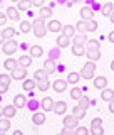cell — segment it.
<instances>
[{"instance_id":"cell-1","label":"cell","mask_w":114,"mask_h":135,"mask_svg":"<svg viewBox=\"0 0 114 135\" xmlns=\"http://www.w3.org/2000/svg\"><path fill=\"white\" fill-rule=\"evenodd\" d=\"M32 31H34V34H35V37H44L45 34L49 32L47 24H45V19L37 17V19L34 20V24H32Z\"/></svg>"},{"instance_id":"cell-2","label":"cell","mask_w":114,"mask_h":135,"mask_svg":"<svg viewBox=\"0 0 114 135\" xmlns=\"http://www.w3.org/2000/svg\"><path fill=\"white\" fill-rule=\"evenodd\" d=\"M94 74H96V61H87L86 64L82 66V69H81V76L84 79H92L94 78Z\"/></svg>"},{"instance_id":"cell-3","label":"cell","mask_w":114,"mask_h":135,"mask_svg":"<svg viewBox=\"0 0 114 135\" xmlns=\"http://www.w3.org/2000/svg\"><path fill=\"white\" fill-rule=\"evenodd\" d=\"M17 47H19L17 41H14V39H7L5 42H3V46H2V51H3V54H8V56H12V54H15Z\"/></svg>"},{"instance_id":"cell-4","label":"cell","mask_w":114,"mask_h":135,"mask_svg":"<svg viewBox=\"0 0 114 135\" xmlns=\"http://www.w3.org/2000/svg\"><path fill=\"white\" fill-rule=\"evenodd\" d=\"M62 123H64V127H69V128H75V127L79 125V118L74 115H66L64 120H62Z\"/></svg>"},{"instance_id":"cell-5","label":"cell","mask_w":114,"mask_h":135,"mask_svg":"<svg viewBox=\"0 0 114 135\" xmlns=\"http://www.w3.org/2000/svg\"><path fill=\"white\" fill-rule=\"evenodd\" d=\"M54 105H56V101H54L50 96H44L40 101V108L44 110V112H52L54 110Z\"/></svg>"},{"instance_id":"cell-6","label":"cell","mask_w":114,"mask_h":135,"mask_svg":"<svg viewBox=\"0 0 114 135\" xmlns=\"http://www.w3.org/2000/svg\"><path fill=\"white\" fill-rule=\"evenodd\" d=\"M57 64H56V61H54V57H49V59H45V62H44V69L47 71L49 74H54L57 71Z\"/></svg>"},{"instance_id":"cell-7","label":"cell","mask_w":114,"mask_h":135,"mask_svg":"<svg viewBox=\"0 0 114 135\" xmlns=\"http://www.w3.org/2000/svg\"><path fill=\"white\" fill-rule=\"evenodd\" d=\"M67 84H69L67 79H57V81L52 83V88H54V91H57V93H64L66 88H67Z\"/></svg>"},{"instance_id":"cell-8","label":"cell","mask_w":114,"mask_h":135,"mask_svg":"<svg viewBox=\"0 0 114 135\" xmlns=\"http://www.w3.org/2000/svg\"><path fill=\"white\" fill-rule=\"evenodd\" d=\"M32 122H34V125H44L45 123V112L44 110L42 112H34Z\"/></svg>"},{"instance_id":"cell-9","label":"cell","mask_w":114,"mask_h":135,"mask_svg":"<svg viewBox=\"0 0 114 135\" xmlns=\"http://www.w3.org/2000/svg\"><path fill=\"white\" fill-rule=\"evenodd\" d=\"M79 14H81V19L82 20H91L92 15H94V8L89 7V5H86V7L81 8V12H79Z\"/></svg>"},{"instance_id":"cell-10","label":"cell","mask_w":114,"mask_h":135,"mask_svg":"<svg viewBox=\"0 0 114 135\" xmlns=\"http://www.w3.org/2000/svg\"><path fill=\"white\" fill-rule=\"evenodd\" d=\"M94 88L102 91L104 88H107V78L106 76H96L94 78Z\"/></svg>"},{"instance_id":"cell-11","label":"cell","mask_w":114,"mask_h":135,"mask_svg":"<svg viewBox=\"0 0 114 135\" xmlns=\"http://www.w3.org/2000/svg\"><path fill=\"white\" fill-rule=\"evenodd\" d=\"M25 74H27V68H15L14 71H12V78L14 79H25Z\"/></svg>"},{"instance_id":"cell-12","label":"cell","mask_w":114,"mask_h":135,"mask_svg":"<svg viewBox=\"0 0 114 135\" xmlns=\"http://www.w3.org/2000/svg\"><path fill=\"white\" fill-rule=\"evenodd\" d=\"M20 64H19V61L17 59H14V57H7L5 61H3V68H5L7 71H14L15 68H19Z\"/></svg>"},{"instance_id":"cell-13","label":"cell","mask_w":114,"mask_h":135,"mask_svg":"<svg viewBox=\"0 0 114 135\" xmlns=\"http://www.w3.org/2000/svg\"><path fill=\"white\" fill-rule=\"evenodd\" d=\"M66 110H67L66 101H56V105H54V113L56 115H66Z\"/></svg>"},{"instance_id":"cell-14","label":"cell","mask_w":114,"mask_h":135,"mask_svg":"<svg viewBox=\"0 0 114 135\" xmlns=\"http://www.w3.org/2000/svg\"><path fill=\"white\" fill-rule=\"evenodd\" d=\"M75 29H77L79 32H84V34H86V32H92V31H91V24H89V20H82V19L77 22Z\"/></svg>"},{"instance_id":"cell-15","label":"cell","mask_w":114,"mask_h":135,"mask_svg":"<svg viewBox=\"0 0 114 135\" xmlns=\"http://www.w3.org/2000/svg\"><path fill=\"white\" fill-rule=\"evenodd\" d=\"M5 12H7L8 19H12V20H14V22H17V20L20 19V14H19L20 10H19V8H17V7H12V5H10V7H8Z\"/></svg>"},{"instance_id":"cell-16","label":"cell","mask_w":114,"mask_h":135,"mask_svg":"<svg viewBox=\"0 0 114 135\" xmlns=\"http://www.w3.org/2000/svg\"><path fill=\"white\" fill-rule=\"evenodd\" d=\"M62 27H64V25H62L61 22H59V20H50V22L47 24V29H49V32H62Z\"/></svg>"},{"instance_id":"cell-17","label":"cell","mask_w":114,"mask_h":135,"mask_svg":"<svg viewBox=\"0 0 114 135\" xmlns=\"http://www.w3.org/2000/svg\"><path fill=\"white\" fill-rule=\"evenodd\" d=\"M32 59L34 57H32L30 52H29V54H22V56L19 57V64L22 66V68H29V66L32 64Z\"/></svg>"},{"instance_id":"cell-18","label":"cell","mask_w":114,"mask_h":135,"mask_svg":"<svg viewBox=\"0 0 114 135\" xmlns=\"http://www.w3.org/2000/svg\"><path fill=\"white\" fill-rule=\"evenodd\" d=\"M17 110H19V108H17L15 105H7V107L2 110V113H3V117H7V118H14L15 113H17Z\"/></svg>"},{"instance_id":"cell-19","label":"cell","mask_w":114,"mask_h":135,"mask_svg":"<svg viewBox=\"0 0 114 135\" xmlns=\"http://www.w3.org/2000/svg\"><path fill=\"white\" fill-rule=\"evenodd\" d=\"M35 86H37V81H35V79H27V78H25L24 83H22V88H24L25 91H29V93H32L34 90H35Z\"/></svg>"},{"instance_id":"cell-20","label":"cell","mask_w":114,"mask_h":135,"mask_svg":"<svg viewBox=\"0 0 114 135\" xmlns=\"http://www.w3.org/2000/svg\"><path fill=\"white\" fill-rule=\"evenodd\" d=\"M72 54H74V56H77V57H81V56H84V54H87L86 46H82V44H72Z\"/></svg>"},{"instance_id":"cell-21","label":"cell","mask_w":114,"mask_h":135,"mask_svg":"<svg viewBox=\"0 0 114 135\" xmlns=\"http://www.w3.org/2000/svg\"><path fill=\"white\" fill-rule=\"evenodd\" d=\"M14 105L17 108H25V107H27V98H25V95H15Z\"/></svg>"},{"instance_id":"cell-22","label":"cell","mask_w":114,"mask_h":135,"mask_svg":"<svg viewBox=\"0 0 114 135\" xmlns=\"http://www.w3.org/2000/svg\"><path fill=\"white\" fill-rule=\"evenodd\" d=\"M99 49H101V42H99V41L92 39V41H87V42H86V51H87V52H92V51H99Z\"/></svg>"},{"instance_id":"cell-23","label":"cell","mask_w":114,"mask_h":135,"mask_svg":"<svg viewBox=\"0 0 114 135\" xmlns=\"http://www.w3.org/2000/svg\"><path fill=\"white\" fill-rule=\"evenodd\" d=\"M89 41L86 37V34L84 32H79V34H75V36L72 37V44H82V46H86V42Z\"/></svg>"},{"instance_id":"cell-24","label":"cell","mask_w":114,"mask_h":135,"mask_svg":"<svg viewBox=\"0 0 114 135\" xmlns=\"http://www.w3.org/2000/svg\"><path fill=\"white\" fill-rule=\"evenodd\" d=\"M30 7H32V0H19V2H17V8H19L20 12L29 10Z\"/></svg>"},{"instance_id":"cell-25","label":"cell","mask_w":114,"mask_h":135,"mask_svg":"<svg viewBox=\"0 0 114 135\" xmlns=\"http://www.w3.org/2000/svg\"><path fill=\"white\" fill-rule=\"evenodd\" d=\"M101 98L109 103V101H112V100H114V91H112V90H109V88H104L102 93H101Z\"/></svg>"},{"instance_id":"cell-26","label":"cell","mask_w":114,"mask_h":135,"mask_svg":"<svg viewBox=\"0 0 114 135\" xmlns=\"http://www.w3.org/2000/svg\"><path fill=\"white\" fill-rule=\"evenodd\" d=\"M69 44H70V37L64 36V34H61V36L57 37V46L59 47H67Z\"/></svg>"},{"instance_id":"cell-27","label":"cell","mask_w":114,"mask_h":135,"mask_svg":"<svg viewBox=\"0 0 114 135\" xmlns=\"http://www.w3.org/2000/svg\"><path fill=\"white\" fill-rule=\"evenodd\" d=\"M47 78H49V73L45 69H37L34 73V79L35 81H42V79H47Z\"/></svg>"},{"instance_id":"cell-28","label":"cell","mask_w":114,"mask_h":135,"mask_svg":"<svg viewBox=\"0 0 114 135\" xmlns=\"http://www.w3.org/2000/svg\"><path fill=\"white\" fill-rule=\"evenodd\" d=\"M10 128V118H7V117H0V133H3V132H7V130Z\"/></svg>"},{"instance_id":"cell-29","label":"cell","mask_w":114,"mask_h":135,"mask_svg":"<svg viewBox=\"0 0 114 135\" xmlns=\"http://www.w3.org/2000/svg\"><path fill=\"white\" fill-rule=\"evenodd\" d=\"M29 52L32 54V57H40L42 54H44V47H42V46H32V47L29 49Z\"/></svg>"},{"instance_id":"cell-30","label":"cell","mask_w":114,"mask_h":135,"mask_svg":"<svg viewBox=\"0 0 114 135\" xmlns=\"http://www.w3.org/2000/svg\"><path fill=\"white\" fill-rule=\"evenodd\" d=\"M81 78H82L81 73H75V71H72V73H69V74H67V81H69L70 84H77Z\"/></svg>"},{"instance_id":"cell-31","label":"cell","mask_w":114,"mask_h":135,"mask_svg":"<svg viewBox=\"0 0 114 135\" xmlns=\"http://www.w3.org/2000/svg\"><path fill=\"white\" fill-rule=\"evenodd\" d=\"M62 34L72 39V37L75 36V27L74 25H64V27H62Z\"/></svg>"},{"instance_id":"cell-32","label":"cell","mask_w":114,"mask_h":135,"mask_svg":"<svg viewBox=\"0 0 114 135\" xmlns=\"http://www.w3.org/2000/svg\"><path fill=\"white\" fill-rule=\"evenodd\" d=\"M39 17H42V19H49V17H52V8H50V7H40Z\"/></svg>"},{"instance_id":"cell-33","label":"cell","mask_w":114,"mask_h":135,"mask_svg":"<svg viewBox=\"0 0 114 135\" xmlns=\"http://www.w3.org/2000/svg\"><path fill=\"white\" fill-rule=\"evenodd\" d=\"M72 113L79 118V120H81V118L86 117V108H82L81 105H77V107H74V108H72Z\"/></svg>"},{"instance_id":"cell-34","label":"cell","mask_w":114,"mask_h":135,"mask_svg":"<svg viewBox=\"0 0 114 135\" xmlns=\"http://www.w3.org/2000/svg\"><path fill=\"white\" fill-rule=\"evenodd\" d=\"M112 10H114L112 2H106V5H102V15L104 17H109V15L112 14Z\"/></svg>"},{"instance_id":"cell-35","label":"cell","mask_w":114,"mask_h":135,"mask_svg":"<svg viewBox=\"0 0 114 135\" xmlns=\"http://www.w3.org/2000/svg\"><path fill=\"white\" fill-rule=\"evenodd\" d=\"M82 90H81V88H72V90H70V98H72V100H81L82 98Z\"/></svg>"},{"instance_id":"cell-36","label":"cell","mask_w":114,"mask_h":135,"mask_svg":"<svg viewBox=\"0 0 114 135\" xmlns=\"http://www.w3.org/2000/svg\"><path fill=\"white\" fill-rule=\"evenodd\" d=\"M37 86H39V90H40V91H47L49 88H50V81H49V78H47V79H42V81H37Z\"/></svg>"},{"instance_id":"cell-37","label":"cell","mask_w":114,"mask_h":135,"mask_svg":"<svg viewBox=\"0 0 114 135\" xmlns=\"http://www.w3.org/2000/svg\"><path fill=\"white\" fill-rule=\"evenodd\" d=\"M3 36H5V39H14L15 29L14 27H5V29H3Z\"/></svg>"},{"instance_id":"cell-38","label":"cell","mask_w":114,"mask_h":135,"mask_svg":"<svg viewBox=\"0 0 114 135\" xmlns=\"http://www.w3.org/2000/svg\"><path fill=\"white\" fill-rule=\"evenodd\" d=\"M20 31H22L24 34L30 32V31H32V24H30V22H27V20H24V22H20Z\"/></svg>"},{"instance_id":"cell-39","label":"cell","mask_w":114,"mask_h":135,"mask_svg":"<svg viewBox=\"0 0 114 135\" xmlns=\"http://www.w3.org/2000/svg\"><path fill=\"white\" fill-rule=\"evenodd\" d=\"M79 105H81L82 108H86V110H87V108H89L91 105H92V101H91L89 98H87V96H82V98L79 100Z\"/></svg>"},{"instance_id":"cell-40","label":"cell","mask_w":114,"mask_h":135,"mask_svg":"<svg viewBox=\"0 0 114 135\" xmlns=\"http://www.w3.org/2000/svg\"><path fill=\"white\" fill-rule=\"evenodd\" d=\"M87 57H89L91 61H97V59L101 57V52H99V51H92V52H87Z\"/></svg>"},{"instance_id":"cell-41","label":"cell","mask_w":114,"mask_h":135,"mask_svg":"<svg viewBox=\"0 0 114 135\" xmlns=\"http://www.w3.org/2000/svg\"><path fill=\"white\" fill-rule=\"evenodd\" d=\"M12 81V76H8V74H0V83H3V84H10Z\"/></svg>"},{"instance_id":"cell-42","label":"cell","mask_w":114,"mask_h":135,"mask_svg":"<svg viewBox=\"0 0 114 135\" xmlns=\"http://www.w3.org/2000/svg\"><path fill=\"white\" fill-rule=\"evenodd\" d=\"M87 133H89V130L86 127H75V135H87Z\"/></svg>"},{"instance_id":"cell-43","label":"cell","mask_w":114,"mask_h":135,"mask_svg":"<svg viewBox=\"0 0 114 135\" xmlns=\"http://www.w3.org/2000/svg\"><path fill=\"white\" fill-rule=\"evenodd\" d=\"M75 133V128H69V127H64V128L61 130V135H72Z\"/></svg>"},{"instance_id":"cell-44","label":"cell","mask_w":114,"mask_h":135,"mask_svg":"<svg viewBox=\"0 0 114 135\" xmlns=\"http://www.w3.org/2000/svg\"><path fill=\"white\" fill-rule=\"evenodd\" d=\"M91 130H92V135H104L102 125H101V127H94V128H91Z\"/></svg>"},{"instance_id":"cell-45","label":"cell","mask_w":114,"mask_h":135,"mask_svg":"<svg viewBox=\"0 0 114 135\" xmlns=\"http://www.w3.org/2000/svg\"><path fill=\"white\" fill-rule=\"evenodd\" d=\"M101 125H102V120H101V118H92L91 128H94V127H101Z\"/></svg>"},{"instance_id":"cell-46","label":"cell","mask_w":114,"mask_h":135,"mask_svg":"<svg viewBox=\"0 0 114 135\" xmlns=\"http://www.w3.org/2000/svg\"><path fill=\"white\" fill-rule=\"evenodd\" d=\"M7 19H8L7 12H5V14H2V12H0V25H5V22H7Z\"/></svg>"},{"instance_id":"cell-47","label":"cell","mask_w":114,"mask_h":135,"mask_svg":"<svg viewBox=\"0 0 114 135\" xmlns=\"http://www.w3.org/2000/svg\"><path fill=\"white\" fill-rule=\"evenodd\" d=\"M7 91H8V84H3V83H0V95H5Z\"/></svg>"},{"instance_id":"cell-48","label":"cell","mask_w":114,"mask_h":135,"mask_svg":"<svg viewBox=\"0 0 114 135\" xmlns=\"http://www.w3.org/2000/svg\"><path fill=\"white\" fill-rule=\"evenodd\" d=\"M32 5L34 7H44V0H32Z\"/></svg>"},{"instance_id":"cell-49","label":"cell","mask_w":114,"mask_h":135,"mask_svg":"<svg viewBox=\"0 0 114 135\" xmlns=\"http://www.w3.org/2000/svg\"><path fill=\"white\" fill-rule=\"evenodd\" d=\"M89 24H91V31H96V29L99 27V25H97V22H96L94 19H91V20H89Z\"/></svg>"},{"instance_id":"cell-50","label":"cell","mask_w":114,"mask_h":135,"mask_svg":"<svg viewBox=\"0 0 114 135\" xmlns=\"http://www.w3.org/2000/svg\"><path fill=\"white\" fill-rule=\"evenodd\" d=\"M107 41H109V42H112V44H114V31H111V32L107 34Z\"/></svg>"},{"instance_id":"cell-51","label":"cell","mask_w":114,"mask_h":135,"mask_svg":"<svg viewBox=\"0 0 114 135\" xmlns=\"http://www.w3.org/2000/svg\"><path fill=\"white\" fill-rule=\"evenodd\" d=\"M109 112L114 113V100H112V101H109Z\"/></svg>"},{"instance_id":"cell-52","label":"cell","mask_w":114,"mask_h":135,"mask_svg":"<svg viewBox=\"0 0 114 135\" xmlns=\"http://www.w3.org/2000/svg\"><path fill=\"white\" fill-rule=\"evenodd\" d=\"M7 39H5V36H3V31L0 32V44H3V42H5Z\"/></svg>"},{"instance_id":"cell-53","label":"cell","mask_w":114,"mask_h":135,"mask_svg":"<svg viewBox=\"0 0 114 135\" xmlns=\"http://www.w3.org/2000/svg\"><path fill=\"white\" fill-rule=\"evenodd\" d=\"M109 20H111V22L114 24V10H112V14H111V15H109Z\"/></svg>"},{"instance_id":"cell-54","label":"cell","mask_w":114,"mask_h":135,"mask_svg":"<svg viewBox=\"0 0 114 135\" xmlns=\"http://www.w3.org/2000/svg\"><path fill=\"white\" fill-rule=\"evenodd\" d=\"M111 69L114 71V59H112V62H111Z\"/></svg>"},{"instance_id":"cell-55","label":"cell","mask_w":114,"mask_h":135,"mask_svg":"<svg viewBox=\"0 0 114 135\" xmlns=\"http://www.w3.org/2000/svg\"><path fill=\"white\" fill-rule=\"evenodd\" d=\"M72 2H74V3H79V2H82V0H72Z\"/></svg>"},{"instance_id":"cell-56","label":"cell","mask_w":114,"mask_h":135,"mask_svg":"<svg viewBox=\"0 0 114 135\" xmlns=\"http://www.w3.org/2000/svg\"><path fill=\"white\" fill-rule=\"evenodd\" d=\"M12 2H19V0H12Z\"/></svg>"}]
</instances>
